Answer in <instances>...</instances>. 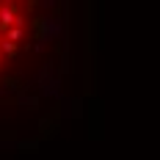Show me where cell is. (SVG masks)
Segmentation results:
<instances>
[{
    "mask_svg": "<svg viewBox=\"0 0 160 160\" xmlns=\"http://www.w3.org/2000/svg\"><path fill=\"white\" fill-rule=\"evenodd\" d=\"M69 0H0V144L47 135L66 108Z\"/></svg>",
    "mask_w": 160,
    "mask_h": 160,
    "instance_id": "1",
    "label": "cell"
}]
</instances>
